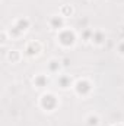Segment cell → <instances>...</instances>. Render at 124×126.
<instances>
[{
	"mask_svg": "<svg viewBox=\"0 0 124 126\" xmlns=\"http://www.w3.org/2000/svg\"><path fill=\"white\" fill-rule=\"evenodd\" d=\"M41 104H42L44 109L53 110L56 107V104H57V100H56V97L53 94H45V95H42V98H41Z\"/></svg>",
	"mask_w": 124,
	"mask_h": 126,
	"instance_id": "1",
	"label": "cell"
},
{
	"mask_svg": "<svg viewBox=\"0 0 124 126\" xmlns=\"http://www.w3.org/2000/svg\"><path fill=\"white\" fill-rule=\"evenodd\" d=\"M60 43L63 46H72L74 43V32L69 31V30H64V31L60 34Z\"/></svg>",
	"mask_w": 124,
	"mask_h": 126,
	"instance_id": "2",
	"label": "cell"
},
{
	"mask_svg": "<svg viewBox=\"0 0 124 126\" xmlns=\"http://www.w3.org/2000/svg\"><path fill=\"white\" fill-rule=\"evenodd\" d=\"M39 50H41L39 43L32 41V43L28 44V47H26V54H28V56H37V54L39 53Z\"/></svg>",
	"mask_w": 124,
	"mask_h": 126,
	"instance_id": "3",
	"label": "cell"
},
{
	"mask_svg": "<svg viewBox=\"0 0 124 126\" xmlns=\"http://www.w3.org/2000/svg\"><path fill=\"white\" fill-rule=\"evenodd\" d=\"M89 90H91V85H89L86 81H79V82L76 84V91H77V94L85 95Z\"/></svg>",
	"mask_w": 124,
	"mask_h": 126,
	"instance_id": "4",
	"label": "cell"
},
{
	"mask_svg": "<svg viewBox=\"0 0 124 126\" xmlns=\"http://www.w3.org/2000/svg\"><path fill=\"white\" fill-rule=\"evenodd\" d=\"M28 25H29V21H28V19H18V21H16V24L13 25V28H16L18 31L22 34V32L28 28Z\"/></svg>",
	"mask_w": 124,
	"mask_h": 126,
	"instance_id": "5",
	"label": "cell"
},
{
	"mask_svg": "<svg viewBox=\"0 0 124 126\" xmlns=\"http://www.w3.org/2000/svg\"><path fill=\"white\" fill-rule=\"evenodd\" d=\"M50 24H51V27H53L54 30H59V28L63 27V19L60 16H53L51 21H50Z\"/></svg>",
	"mask_w": 124,
	"mask_h": 126,
	"instance_id": "6",
	"label": "cell"
},
{
	"mask_svg": "<svg viewBox=\"0 0 124 126\" xmlns=\"http://www.w3.org/2000/svg\"><path fill=\"white\" fill-rule=\"evenodd\" d=\"M45 82H47V78H45V76H42V75H39V76H37V78H35V84H37L38 87H44V85H45Z\"/></svg>",
	"mask_w": 124,
	"mask_h": 126,
	"instance_id": "7",
	"label": "cell"
},
{
	"mask_svg": "<svg viewBox=\"0 0 124 126\" xmlns=\"http://www.w3.org/2000/svg\"><path fill=\"white\" fill-rule=\"evenodd\" d=\"M102 40H104L102 32H95V34L92 32V41H95V43H101Z\"/></svg>",
	"mask_w": 124,
	"mask_h": 126,
	"instance_id": "8",
	"label": "cell"
},
{
	"mask_svg": "<svg viewBox=\"0 0 124 126\" xmlns=\"http://www.w3.org/2000/svg\"><path fill=\"white\" fill-rule=\"evenodd\" d=\"M9 59H10L12 62H16V60L19 59V51H18V50H12V51L9 53Z\"/></svg>",
	"mask_w": 124,
	"mask_h": 126,
	"instance_id": "9",
	"label": "cell"
},
{
	"mask_svg": "<svg viewBox=\"0 0 124 126\" xmlns=\"http://www.w3.org/2000/svg\"><path fill=\"white\" fill-rule=\"evenodd\" d=\"M59 82H60V85H62V88H67L69 87V78L67 76H63L59 79Z\"/></svg>",
	"mask_w": 124,
	"mask_h": 126,
	"instance_id": "10",
	"label": "cell"
},
{
	"mask_svg": "<svg viewBox=\"0 0 124 126\" xmlns=\"http://www.w3.org/2000/svg\"><path fill=\"white\" fill-rule=\"evenodd\" d=\"M59 66H60V64H59L57 60H51V62H50V69H51L53 72H56V70L59 69Z\"/></svg>",
	"mask_w": 124,
	"mask_h": 126,
	"instance_id": "11",
	"label": "cell"
},
{
	"mask_svg": "<svg viewBox=\"0 0 124 126\" xmlns=\"http://www.w3.org/2000/svg\"><path fill=\"white\" fill-rule=\"evenodd\" d=\"M88 122H89L91 126H96L98 125V117H96V116H91V117L88 119Z\"/></svg>",
	"mask_w": 124,
	"mask_h": 126,
	"instance_id": "12",
	"label": "cell"
},
{
	"mask_svg": "<svg viewBox=\"0 0 124 126\" xmlns=\"http://www.w3.org/2000/svg\"><path fill=\"white\" fill-rule=\"evenodd\" d=\"M118 51H120L121 54H124V43H123V44H120V47H118Z\"/></svg>",
	"mask_w": 124,
	"mask_h": 126,
	"instance_id": "13",
	"label": "cell"
}]
</instances>
